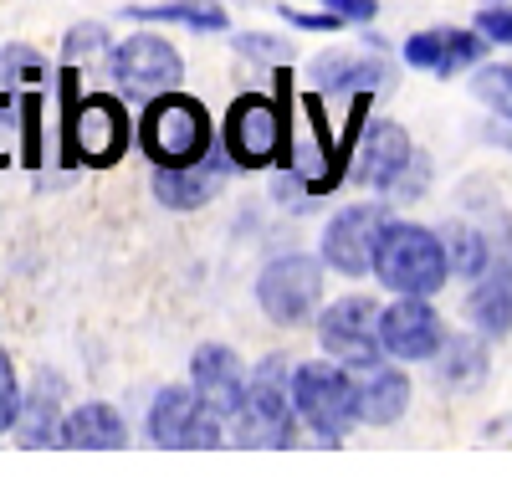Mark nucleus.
I'll return each mask as SVG.
<instances>
[{"mask_svg":"<svg viewBox=\"0 0 512 492\" xmlns=\"http://www.w3.org/2000/svg\"><path fill=\"white\" fill-rule=\"evenodd\" d=\"M379 339H384V354L395 359H410V364L436 359L446 344V323L431 308V298H400L379 313Z\"/></svg>","mask_w":512,"mask_h":492,"instance_id":"ddd939ff","label":"nucleus"},{"mask_svg":"<svg viewBox=\"0 0 512 492\" xmlns=\"http://www.w3.org/2000/svg\"><path fill=\"white\" fill-rule=\"evenodd\" d=\"M390 226V200H369V205H349L338 211L323 231V262L344 277H364L374 272V252H379V231Z\"/></svg>","mask_w":512,"mask_h":492,"instance_id":"9d476101","label":"nucleus"},{"mask_svg":"<svg viewBox=\"0 0 512 492\" xmlns=\"http://www.w3.org/2000/svg\"><path fill=\"white\" fill-rule=\"evenodd\" d=\"M41 118H47V103L41 93H26L21 98V164H41Z\"/></svg>","mask_w":512,"mask_h":492,"instance_id":"bb28decb","label":"nucleus"},{"mask_svg":"<svg viewBox=\"0 0 512 492\" xmlns=\"http://www.w3.org/2000/svg\"><path fill=\"white\" fill-rule=\"evenodd\" d=\"M216 144V123H210L205 103L169 88V93H154L144 103V118H139V149L144 159L154 164H195L210 154Z\"/></svg>","mask_w":512,"mask_h":492,"instance_id":"20e7f679","label":"nucleus"},{"mask_svg":"<svg viewBox=\"0 0 512 492\" xmlns=\"http://www.w3.org/2000/svg\"><path fill=\"white\" fill-rule=\"evenodd\" d=\"M16 129H21V103H11V93H0V164H11Z\"/></svg>","mask_w":512,"mask_h":492,"instance_id":"72a5a7b5","label":"nucleus"},{"mask_svg":"<svg viewBox=\"0 0 512 492\" xmlns=\"http://www.w3.org/2000/svg\"><path fill=\"white\" fill-rule=\"evenodd\" d=\"M108 52V31L98 21H77L67 36H62V62L82 67V62H98Z\"/></svg>","mask_w":512,"mask_h":492,"instance_id":"393cba45","label":"nucleus"},{"mask_svg":"<svg viewBox=\"0 0 512 492\" xmlns=\"http://www.w3.org/2000/svg\"><path fill=\"white\" fill-rule=\"evenodd\" d=\"M328 11H338L344 21H354V26H369L374 21V11H379V0H323Z\"/></svg>","mask_w":512,"mask_h":492,"instance_id":"f704fd0d","label":"nucleus"},{"mask_svg":"<svg viewBox=\"0 0 512 492\" xmlns=\"http://www.w3.org/2000/svg\"><path fill=\"white\" fill-rule=\"evenodd\" d=\"M282 21L297 26V31H338V26H344L338 11H297V6H282Z\"/></svg>","mask_w":512,"mask_h":492,"instance_id":"473e14b6","label":"nucleus"},{"mask_svg":"<svg viewBox=\"0 0 512 492\" xmlns=\"http://www.w3.org/2000/svg\"><path fill=\"white\" fill-rule=\"evenodd\" d=\"M292 67L277 62V98H262V93H241L231 108H226V123H221V144L231 154L236 170H272L277 159L292 154Z\"/></svg>","mask_w":512,"mask_h":492,"instance_id":"f03ea898","label":"nucleus"},{"mask_svg":"<svg viewBox=\"0 0 512 492\" xmlns=\"http://www.w3.org/2000/svg\"><path fill=\"white\" fill-rule=\"evenodd\" d=\"M482 52H487V36H482V31L436 26V31L405 36V62L420 67V72H436V77H456L461 67H477Z\"/></svg>","mask_w":512,"mask_h":492,"instance_id":"a211bd4d","label":"nucleus"},{"mask_svg":"<svg viewBox=\"0 0 512 492\" xmlns=\"http://www.w3.org/2000/svg\"><path fill=\"white\" fill-rule=\"evenodd\" d=\"M62 380L57 375H36L31 395L21 400V421H16V436L26 446H47L62 436Z\"/></svg>","mask_w":512,"mask_h":492,"instance_id":"412c9836","label":"nucleus"},{"mask_svg":"<svg viewBox=\"0 0 512 492\" xmlns=\"http://www.w3.org/2000/svg\"><path fill=\"white\" fill-rule=\"evenodd\" d=\"M236 52H241V57H256V62H287V57H292V52H287V41H272V36H256V31L236 36Z\"/></svg>","mask_w":512,"mask_h":492,"instance_id":"7c9ffc66","label":"nucleus"},{"mask_svg":"<svg viewBox=\"0 0 512 492\" xmlns=\"http://www.w3.org/2000/svg\"><path fill=\"white\" fill-rule=\"evenodd\" d=\"M292 410L323 446H338L359 426V385L349 364H292Z\"/></svg>","mask_w":512,"mask_h":492,"instance_id":"39448f33","label":"nucleus"},{"mask_svg":"<svg viewBox=\"0 0 512 492\" xmlns=\"http://www.w3.org/2000/svg\"><path fill=\"white\" fill-rule=\"evenodd\" d=\"M318 344L328 349V359L349 364V369H369L379 364V303L374 298H338L318 313Z\"/></svg>","mask_w":512,"mask_h":492,"instance_id":"1a4fd4ad","label":"nucleus"},{"mask_svg":"<svg viewBox=\"0 0 512 492\" xmlns=\"http://www.w3.org/2000/svg\"><path fill=\"white\" fill-rule=\"evenodd\" d=\"M57 93H62V144H57V159L62 164H93V170L118 164L128 139H134L128 108L118 98H108V93H88V98H82L72 62L57 67Z\"/></svg>","mask_w":512,"mask_h":492,"instance_id":"f257e3e1","label":"nucleus"},{"mask_svg":"<svg viewBox=\"0 0 512 492\" xmlns=\"http://www.w3.org/2000/svg\"><path fill=\"white\" fill-rule=\"evenodd\" d=\"M231 170L236 164H231L226 144H221V154H205L195 164H154V195L169 211H200V205L226 185Z\"/></svg>","mask_w":512,"mask_h":492,"instance_id":"2eb2a0df","label":"nucleus"},{"mask_svg":"<svg viewBox=\"0 0 512 492\" xmlns=\"http://www.w3.org/2000/svg\"><path fill=\"white\" fill-rule=\"evenodd\" d=\"M374 277H379V287H390V293H400V298H436L446 287V277H451L441 231H425L415 221L390 216V226L379 231Z\"/></svg>","mask_w":512,"mask_h":492,"instance_id":"7ed1b4c3","label":"nucleus"},{"mask_svg":"<svg viewBox=\"0 0 512 492\" xmlns=\"http://www.w3.org/2000/svg\"><path fill=\"white\" fill-rule=\"evenodd\" d=\"M410 405V380L390 364H369L359 380V421L364 426H395Z\"/></svg>","mask_w":512,"mask_h":492,"instance_id":"aec40b11","label":"nucleus"},{"mask_svg":"<svg viewBox=\"0 0 512 492\" xmlns=\"http://www.w3.org/2000/svg\"><path fill=\"white\" fill-rule=\"evenodd\" d=\"M354 180L379 190V195H390V185L405 175V164L415 159V144L410 134L400 129V123L390 118H379V123H364V139H359V154H354Z\"/></svg>","mask_w":512,"mask_h":492,"instance_id":"f3484780","label":"nucleus"},{"mask_svg":"<svg viewBox=\"0 0 512 492\" xmlns=\"http://www.w3.org/2000/svg\"><path fill=\"white\" fill-rule=\"evenodd\" d=\"M472 93H477L497 118L512 123V67H482V72L472 77Z\"/></svg>","mask_w":512,"mask_h":492,"instance_id":"a878e982","label":"nucleus"},{"mask_svg":"<svg viewBox=\"0 0 512 492\" xmlns=\"http://www.w3.org/2000/svg\"><path fill=\"white\" fill-rule=\"evenodd\" d=\"M308 77H313V88L323 93V98H354V93H390L395 88V77H390V62H384V52L379 47H369V52H323V57H313V67H308Z\"/></svg>","mask_w":512,"mask_h":492,"instance_id":"4468645a","label":"nucleus"},{"mask_svg":"<svg viewBox=\"0 0 512 492\" xmlns=\"http://www.w3.org/2000/svg\"><path fill=\"white\" fill-rule=\"evenodd\" d=\"M226 421L210 410L195 385H164L149 405V436L154 446H185V451H205V446H221Z\"/></svg>","mask_w":512,"mask_h":492,"instance_id":"0eeeda50","label":"nucleus"},{"mask_svg":"<svg viewBox=\"0 0 512 492\" xmlns=\"http://www.w3.org/2000/svg\"><path fill=\"white\" fill-rule=\"evenodd\" d=\"M57 441L72 446V451H118V446H128V421L118 416L113 405L93 400V405H77L72 416L62 421Z\"/></svg>","mask_w":512,"mask_h":492,"instance_id":"6ab92c4d","label":"nucleus"},{"mask_svg":"<svg viewBox=\"0 0 512 492\" xmlns=\"http://www.w3.org/2000/svg\"><path fill=\"white\" fill-rule=\"evenodd\" d=\"M134 21H175V26H190V31H226L231 16L221 0H164V6H134L128 11Z\"/></svg>","mask_w":512,"mask_h":492,"instance_id":"b1692460","label":"nucleus"},{"mask_svg":"<svg viewBox=\"0 0 512 492\" xmlns=\"http://www.w3.org/2000/svg\"><path fill=\"white\" fill-rule=\"evenodd\" d=\"M492 236V262L477 277L472 298H466V313H472L482 339H507L512 334V216L502 211V231Z\"/></svg>","mask_w":512,"mask_h":492,"instance_id":"f8f14e48","label":"nucleus"},{"mask_svg":"<svg viewBox=\"0 0 512 492\" xmlns=\"http://www.w3.org/2000/svg\"><path fill=\"white\" fill-rule=\"evenodd\" d=\"M190 385H195V395L216 410L221 421H231L236 410H241V400H246V369H241V354L231 349V344H200L195 349V359H190Z\"/></svg>","mask_w":512,"mask_h":492,"instance_id":"dca6fc26","label":"nucleus"},{"mask_svg":"<svg viewBox=\"0 0 512 492\" xmlns=\"http://www.w3.org/2000/svg\"><path fill=\"white\" fill-rule=\"evenodd\" d=\"M113 82L123 93H169V88H180V77H185V62L175 52V41H164L154 31H139V36H128L123 47H113Z\"/></svg>","mask_w":512,"mask_h":492,"instance_id":"9b49d317","label":"nucleus"},{"mask_svg":"<svg viewBox=\"0 0 512 492\" xmlns=\"http://www.w3.org/2000/svg\"><path fill=\"white\" fill-rule=\"evenodd\" d=\"M441 241H446V262H451V272H456L461 282H477V277L487 272V262H492V236H487L482 226L451 221V226L441 231Z\"/></svg>","mask_w":512,"mask_h":492,"instance_id":"4be33fe9","label":"nucleus"},{"mask_svg":"<svg viewBox=\"0 0 512 492\" xmlns=\"http://www.w3.org/2000/svg\"><path fill=\"white\" fill-rule=\"evenodd\" d=\"M0 67H6V77H16V82H41V77H47L41 52L36 47H21V41H11V47L0 52Z\"/></svg>","mask_w":512,"mask_h":492,"instance_id":"c756f323","label":"nucleus"},{"mask_svg":"<svg viewBox=\"0 0 512 492\" xmlns=\"http://www.w3.org/2000/svg\"><path fill=\"white\" fill-rule=\"evenodd\" d=\"M425 190H431V159L415 154V159L405 164V175L390 185V195H384V200H390V205H410V200H420Z\"/></svg>","mask_w":512,"mask_h":492,"instance_id":"cd10ccee","label":"nucleus"},{"mask_svg":"<svg viewBox=\"0 0 512 492\" xmlns=\"http://www.w3.org/2000/svg\"><path fill=\"white\" fill-rule=\"evenodd\" d=\"M231 431L241 446H292L297 410H292V369L287 359H262L246 385V400L231 416Z\"/></svg>","mask_w":512,"mask_h":492,"instance_id":"423d86ee","label":"nucleus"},{"mask_svg":"<svg viewBox=\"0 0 512 492\" xmlns=\"http://www.w3.org/2000/svg\"><path fill=\"white\" fill-rule=\"evenodd\" d=\"M16 421H21V385H16V364H11V354L0 349V436L16 431Z\"/></svg>","mask_w":512,"mask_h":492,"instance_id":"c85d7f7f","label":"nucleus"},{"mask_svg":"<svg viewBox=\"0 0 512 492\" xmlns=\"http://www.w3.org/2000/svg\"><path fill=\"white\" fill-rule=\"evenodd\" d=\"M477 31L487 41H502V47H512V6H482L477 11Z\"/></svg>","mask_w":512,"mask_h":492,"instance_id":"2f4dec72","label":"nucleus"},{"mask_svg":"<svg viewBox=\"0 0 512 492\" xmlns=\"http://www.w3.org/2000/svg\"><path fill=\"white\" fill-rule=\"evenodd\" d=\"M318 298H323V272L313 257H277L256 277V303L282 328L308 323L318 313Z\"/></svg>","mask_w":512,"mask_h":492,"instance_id":"6e6552de","label":"nucleus"},{"mask_svg":"<svg viewBox=\"0 0 512 492\" xmlns=\"http://www.w3.org/2000/svg\"><path fill=\"white\" fill-rule=\"evenodd\" d=\"M487 380V344L477 334H456L441 344V385L446 390H477Z\"/></svg>","mask_w":512,"mask_h":492,"instance_id":"5701e85b","label":"nucleus"}]
</instances>
